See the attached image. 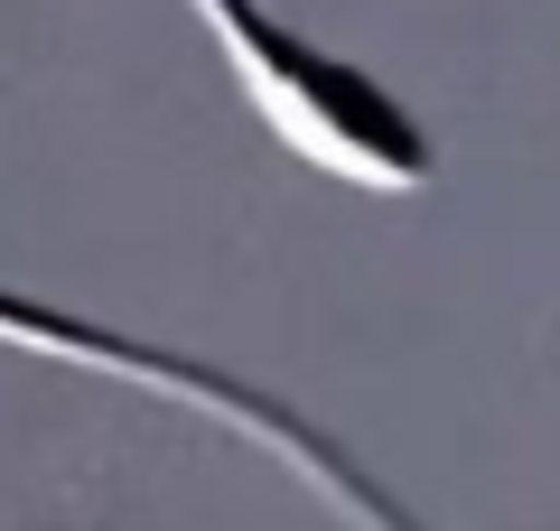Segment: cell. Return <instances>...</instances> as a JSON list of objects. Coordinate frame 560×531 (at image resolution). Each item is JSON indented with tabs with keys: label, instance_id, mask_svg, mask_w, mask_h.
<instances>
[{
	"label": "cell",
	"instance_id": "obj_1",
	"mask_svg": "<svg viewBox=\"0 0 560 531\" xmlns=\"http://www.w3.org/2000/svg\"><path fill=\"white\" fill-rule=\"evenodd\" d=\"M0 354H47V364H66V374H103V382H131V392L178 401V411H197V420H215V429L253 438L271 467H290L318 504H337L355 531H430L355 448H346V438H327L300 401H280L271 382L234 374V364L150 345V335H131V327H103V317L57 308V298H38V290H10V280H0Z\"/></svg>",
	"mask_w": 560,
	"mask_h": 531
},
{
	"label": "cell",
	"instance_id": "obj_2",
	"mask_svg": "<svg viewBox=\"0 0 560 531\" xmlns=\"http://www.w3.org/2000/svg\"><path fill=\"white\" fill-rule=\"evenodd\" d=\"M187 20L215 38L253 121L318 177L364 187V197H420L440 177V140L420 131L411 103L346 47H318L308 28H290L271 0H187Z\"/></svg>",
	"mask_w": 560,
	"mask_h": 531
}]
</instances>
